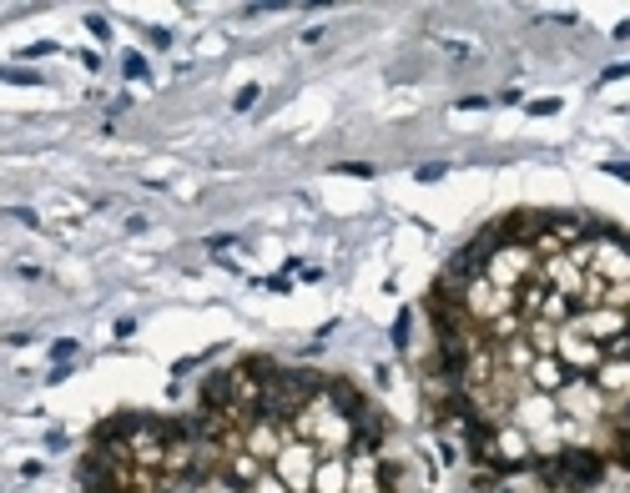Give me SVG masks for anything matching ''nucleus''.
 <instances>
[{"instance_id": "1", "label": "nucleus", "mask_w": 630, "mask_h": 493, "mask_svg": "<svg viewBox=\"0 0 630 493\" xmlns=\"http://www.w3.org/2000/svg\"><path fill=\"white\" fill-rule=\"evenodd\" d=\"M535 468H540V478L555 493H585V488H595L605 478L611 458H605L600 448H590V443H565L555 458H540Z\"/></svg>"}, {"instance_id": "2", "label": "nucleus", "mask_w": 630, "mask_h": 493, "mask_svg": "<svg viewBox=\"0 0 630 493\" xmlns=\"http://www.w3.org/2000/svg\"><path fill=\"white\" fill-rule=\"evenodd\" d=\"M292 433H298L303 443H313L323 458H333V453H348L353 448V418L328 393H318L298 418H292Z\"/></svg>"}, {"instance_id": "3", "label": "nucleus", "mask_w": 630, "mask_h": 493, "mask_svg": "<svg viewBox=\"0 0 630 493\" xmlns=\"http://www.w3.org/2000/svg\"><path fill=\"white\" fill-rule=\"evenodd\" d=\"M318 463H323V453L313 443H303V438H292L278 458H272V474H278L292 493H313V474H318Z\"/></svg>"}, {"instance_id": "4", "label": "nucleus", "mask_w": 630, "mask_h": 493, "mask_svg": "<svg viewBox=\"0 0 630 493\" xmlns=\"http://www.w3.org/2000/svg\"><path fill=\"white\" fill-rule=\"evenodd\" d=\"M348 493H393L384 453H348Z\"/></svg>"}, {"instance_id": "5", "label": "nucleus", "mask_w": 630, "mask_h": 493, "mask_svg": "<svg viewBox=\"0 0 630 493\" xmlns=\"http://www.w3.org/2000/svg\"><path fill=\"white\" fill-rule=\"evenodd\" d=\"M590 382L611 398V408H625V403H630V357H605L600 368L590 373Z\"/></svg>"}, {"instance_id": "6", "label": "nucleus", "mask_w": 630, "mask_h": 493, "mask_svg": "<svg viewBox=\"0 0 630 493\" xmlns=\"http://www.w3.org/2000/svg\"><path fill=\"white\" fill-rule=\"evenodd\" d=\"M524 378H530V388H535V393H550V398H555L575 373L560 362V353H540V357L530 362V373H524Z\"/></svg>"}, {"instance_id": "7", "label": "nucleus", "mask_w": 630, "mask_h": 493, "mask_svg": "<svg viewBox=\"0 0 630 493\" xmlns=\"http://www.w3.org/2000/svg\"><path fill=\"white\" fill-rule=\"evenodd\" d=\"M323 393H328L333 403H338V408H343V413H348L353 423H359V418H368V413H373V403H368V398H363L359 388H353V382H348V378H328V382H323Z\"/></svg>"}, {"instance_id": "8", "label": "nucleus", "mask_w": 630, "mask_h": 493, "mask_svg": "<svg viewBox=\"0 0 630 493\" xmlns=\"http://www.w3.org/2000/svg\"><path fill=\"white\" fill-rule=\"evenodd\" d=\"M313 493H348V453H333L313 474Z\"/></svg>"}, {"instance_id": "9", "label": "nucleus", "mask_w": 630, "mask_h": 493, "mask_svg": "<svg viewBox=\"0 0 630 493\" xmlns=\"http://www.w3.org/2000/svg\"><path fill=\"white\" fill-rule=\"evenodd\" d=\"M605 458H611L615 468H630V428H615V443L605 448Z\"/></svg>"}, {"instance_id": "10", "label": "nucleus", "mask_w": 630, "mask_h": 493, "mask_svg": "<svg viewBox=\"0 0 630 493\" xmlns=\"http://www.w3.org/2000/svg\"><path fill=\"white\" fill-rule=\"evenodd\" d=\"M409 323H414V317H409V307H398V317H393V348H398V353L409 348Z\"/></svg>"}, {"instance_id": "11", "label": "nucleus", "mask_w": 630, "mask_h": 493, "mask_svg": "<svg viewBox=\"0 0 630 493\" xmlns=\"http://www.w3.org/2000/svg\"><path fill=\"white\" fill-rule=\"evenodd\" d=\"M247 493H292V488H288V483H283V478H278V474H272V468H267V474H262L258 483H252Z\"/></svg>"}, {"instance_id": "12", "label": "nucleus", "mask_w": 630, "mask_h": 493, "mask_svg": "<svg viewBox=\"0 0 630 493\" xmlns=\"http://www.w3.org/2000/svg\"><path fill=\"white\" fill-rule=\"evenodd\" d=\"M258 96H262V86H242V91L233 96V106H237V111H252V106H258Z\"/></svg>"}, {"instance_id": "13", "label": "nucleus", "mask_w": 630, "mask_h": 493, "mask_svg": "<svg viewBox=\"0 0 630 493\" xmlns=\"http://www.w3.org/2000/svg\"><path fill=\"white\" fill-rule=\"evenodd\" d=\"M51 357H56V362H71V357H76V337H56V342H51Z\"/></svg>"}, {"instance_id": "14", "label": "nucleus", "mask_w": 630, "mask_h": 493, "mask_svg": "<svg viewBox=\"0 0 630 493\" xmlns=\"http://www.w3.org/2000/svg\"><path fill=\"white\" fill-rule=\"evenodd\" d=\"M121 71H126V81H146V60H141V56H126Z\"/></svg>"}, {"instance_id": "15", "label": "nucleus", "mask_w": 630, "mask_h": 493, "mask_svg": "<svg viewBox=\"0 0 630 493\" xmlns=\"http://www.w3.org/2000/svg\"><path fill=\"white\" fill-rule=\"evenodd\" d=\"M333 171H343V177H363V181L373 177V166H368V161H338Z\"/></svg>"}, {"instance_id": "16", "label": "nucleus", "mask_w": 630, "mask_h": 493, "mask_svg": "<svg viewBox=\"0 0 630 493\" xmlns=\"http://www.w3.org/2000/svg\"><path fill=\"white\" fill-rule=\"evenodd\" d=\"M6 81H15V86H36L40 76H36V71H26V66H10V71H6Z\"/></svg>"}, {"instance_id": "17", "label": "nucleus", "mask_w": 630, "mask_h": 493, "mask_svg": "<svg viewBox=\"0 0 630 493\" xmlns=\"http://www.w3.org/2000/svg\"><path fill=\"white\" fill-rule=\"evenodd\" d=\"M444 171H449L444 161H429V166H418V181H439V177H444Z\"/></svg>"}, {"instance_id": "18", "label": "nucleus", "mask_w": 630, "mask_h": 493, "mask_svg": "<svg viewBox=\"0 0 630 493\" xmlns=\"http://www.w3.org/2000/svg\"><path fill=\"white\" fill-rule=\"evenodd\" d=\"M51 51H56V40H36V46H26L20 56H51Z\"/></svg>"}, {"instance_id": "19", "label": "nucleus", "mask_w": 630, "mask_h": 493, "mask_svg": "<svg viewBox=\"0 0 630 493\" xmlns=\"http://www.w3.org/2000/svg\"><path fill=\"white\" fill-rule=\"evenodd\" d=\"M71 373H76V368H71V362H56V368H51V373H46V378H51V382H66V378H71Z\"/></svg>"}, {"instance_id": "20", "label": "nucleus", "mask_w": 630, "mask_h": 493, "mask_svg": "<svg viewBox=\"0 0 630 493\" xmlns=\"http://www.w3.org/2000/svg\"><path fill=\"white\" fill-rule=\"evenodd\" d=\"M247 10H252V15H262V10H283V0H252Z\"/></svg>"}, {"instance_id": "21", "label": "nucleus", "mask_w": 630, "mask_h": 493, "mask_svg": "<svg viewBox=\"0 0 630 493\" xmlns=\"http://www.w3.org/2000/svg\"><path fill=\"white\" fill-rule=\"evenodd\" d=\"M625 76H630V60H620V66H611V71H605L600 81H625Z\"/></svg>"}, {"instance_id": "22", "label": "nucleus", "mask_w": 630, "mask_h": 493, "mask_svg": "<svg viewBox=\"0 0 630 493\" xmlns=\"http://www.w3.org/2000/svg\"><path fill=\"white\" fill-rule=\"evenodd\" d=\"M485 106H489L485 96H464V101H459V111H485Z\"/></svg>"}, {"instance_id": "23", "label": "nucleus", "mask_w": 630, "mask_h": 493, "mask_svg": "<svg viewBox=\"0 0 630 493\" xmlns=\"http://www.w3.org/2000/svg\"><path fill=\"white\" fill-rule=\"evenodd\" d=\"M530 111H535V116H555V111H560V101H535Z\"/></svg>"}, {"instance_id": "24", "label": "nucleus", "mask_w": 630, "mask_h": 493, "mask_svg": "<svg viewBox=\"0 0 630 493\" xmlns=\"http://www.w3.org/2000/svg\"><path fill=\"white\" fill-rule=\"evenodd\" d=\"M605 171H611V177H615V181H630V166H625V161H611V166H605Z\"/></svg>"}, {"instance_id": "25", "label": "nucleus", "mask_w": 630, "mask_h": 493, "mask_svg": "<svg viewBox=\"0 0 630 493\" xmlns=\"http://www.w3.org/2000/svg\"><path fill=\"white\" fill-rule=\"evenodd\" d=\"M615 357H630V337H625V342H620V348H615Z\"/></svg>"}]
</instances>
